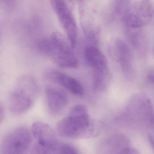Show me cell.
Instances as JSON below:
<instances>
[{"instance_id": "cell-17", "label": "cell", "mask_w": 154, "mask_h": 154, "mask_svg": "<svg viewBox=\"0 0 154 154\" xmlns=\"http://www.w3.org/2000/svg\"><path fill=\"white\" fill-rule=\"evenodd\" d=\"M5 118V111L4 108L3 107L2 104H1L0 107V119H1V123H2L3 121Z\"/></svg>"}, {"instance_id": "cell-2", "label": "cell", "mask_w": 154, "mask_h": 154, "mask_svg": "<svg viewBox=\"0 0 154 154\" xmlns=\"http://www.w3.org/2000/svg\"><path fill=\"white\" fill-rule=\"evenodd\" d=\"M40 88L35 78L29 75L21 76L15 82L8 98L10 111L20 115L28 111L39 97Z\"/></svg>"}, {"instance_id": "cell-8", "label": "cell", "mask_w": 154, "mask_h": 154, "mask_svg": "<svg viewBox=\"0 0 154 154\" xmlns=\"http://www.w3.org/2000/svg\"><path fill=\"white\" fill-rule=\"evenodd\" d=\"M115 51L122 71L129 79L135 77L136 69L132 52L127 45L121 39H118L115 45Z\"/></svg>"}, {"instance_id": "cell-11", "label": "cell", "mask_w": 154, "mask_h": 154, "mask_svg": "<svg viewBox=\"0 0 154 154\" xmlns=\"http://www.w3.org/2000/svg\"><path fill=\"white\" fill-rule=\"evenodd\" d=\"M144 9L142 8H129L124 15V20L126 24L133 28H139L146 21V16Z\"/></svg>"}, {"instance_id": "cell-3", "label": "cell", "mask_w": 154, "mask_h": 154, "mask_svg": "<svg viewBox=\"0 0 154 154\" xmlns=\"http://www.w3.org/2000/svg\"><path fill=\"white\" fill-rule=\"evenodd\" d=\"M31 131L19 126L8 132L2 139L0 154H26L32 141Z\"/></svg>"}, {"instance_id": "cell-14", "label": "cell", "mask_w": 154, "mask_h": 154, "mask_svg": "<svg viewBox=\"0 0 154 154\" xmlns=\"http://www.w3.org/2000/svg\"><path fill=\"white\" fill-rule=\"evenodd\" d=\"M131 0H118L117 4V12L119 14L124 15L129 9Z\"/></svg>"}, {"instance_id": "cell-9", "label": "cell", "mask_w": 154, "mask_h": 154, "mask_svg": "<svg viewBox=\"0 0 154 154\" xmlns=\"http://www.w3.org/2000/svg\"><path fill=\"white\" fill-rule=\"evenodd\" d=\"M46 56L49 57L56 66L61 68L77 69L78 67V61L73 53H66L60 51L56 49L52 43Z\"/></svg>"}, {"instance_id": "cell-15", "label": "cell", "mask_w": 154, "mask_h": 154, "mask_svg": "<svg viewBox=\"0 0 154 154\" xmlns=\"http://www.w3.org/2000/svg\"><path fill=\"white\" fill-rule=\"evenodd\" d=\"M59 154H80L75 146L70 144L62 145L59 149Z\"/></svg>"}, {"instance_id": "cell-5", "label": "cell", "mask_w": 154, "mask_h": 154, "mask_svg": "<svg viewBox=\"0 0 154 154\" xmlns=\"http://www.w3.org/2000/svg\"><path fill=\"white\" fill-rule=\"evenodd\" d=\"M44 77L47 80L63 87L75 96L82 97L84 95L85 90L82 84L69 75L50 69L45 71Z\"/></svg>"}, {"instance_id": "cell-12", "label": "cell", "mask_w": 154, "mask_h": 154, "mask_svg": "<svg viewBox=\"0 0 154 154\" xmlns=\"http://www.w3.org/2000/svg\"><path fill=\"white\" fill-rule=\"evenodd\" d=\"M110 75L108 69L94 71L92 86L97 91H104L110 83Z\"/></svg>"}, {"instance_id": "cell-7", "label": "cell", "mask_w": 154, "mask_h": 154, "mask_svg": "<svg viewBox=\"0 0 154 154\" xmlns=\"http://www.w3.org/2000/svg\"><path fill=\"white\" fill-rule=\"evenodd\" d=\"M31 131L37 144L56 151L58 140L54 131L49 125L43 122L37 121L33 124Z\"/></svg>"}, {"instance_id": "cell-19", "label": "cell", "mask_w": 154, "mask_h": 154, "mask_svg": "<svg viewBox=\"0 0 154 154\" xmlns=\"http://www.w3.org/2000/svg\"><path fill=\"white\" fill-rule=\"evenodd\" d=\"M153 53H154V47H153Z\"/></svg>"}, {"instance_id": "cell-13", "label": "cell", "mask_w": 154, "mask_h": 154, "mask_svg": "<svg viewBox=\"0 0 154 154\" xmlns=\"http://www.w3.org/2000/svg\"><path fill=\"white\" fill-rule=\"evenodd\" d=\"M49 39L53 46L58 50L66 53H73V48L68 39L59 32H53Z\"/></svg>"}, {"instance_id": "cell-6", "label": "cell", "mask_w": 154, "mask_h": 154, "mask_svg": "<svg viewBox=\"0 0 154 154\" xmlns=\"http://www.w3.org/2000/svg\"><path fill=\"white\" fill-rule=\"evenodd\" d=\"M45 95L48 112L52 116L59 115L68 104L67 95L61 90L53 86H46Z\"/></svg>"}, {"instance_id": "cell-10", "label": "cell", "mask_w": 154, "mask_h": 154, "mask_svg": "<svg viewBox=\"0 0 154 154\" xmlns=\"http://www.w3.org/2000/svg\"><path fill=\"white\" fill-rule=\"evenodd\" d=\"M84 54L88 65L93 71L107 69L106 58L97 46H86Z\"/></svg>"}, {"instance_id": "cell-4", "label": "cell", "mask_w": 154, "mask_h": 154, "mask_svg": "<svg viewBox=\"0 0 154 154\" xmlns=\"http://www.w3.org/2000/svg\"><path fill=\"white\" fill-rule=\"evenodd\" d=\"M51 4L61 26L72 48L76 46L78 30L75 18L65 0H50Z\"/></svg>"}, {"instance_id": "cell-18", "label": "cell", "mask_w": 154, "mask_h": 154, "mask_svg": "<svg viewBox=\"0 0 154 154\" xmlns=\"http://www.w3.org/2000/svg\"><path fill=\"white\" fill-rule=\"evenodd\" d=\"M147 79L149 82L154 84V71L150 72V74H148Z\"/></svg>"}, {"instance_id": "cell-16", "label": "cell", "mask_w": 154, "mask_h": 154, "mask_svg": "<svg viewBox=\"0 0 154 154\" xmlns=\"http://www.w3.org/2000/svg\"><path fill=\"white\" fill-rule=\"evenodd\" d=\"M55 152L56 151L43 147L36 143L31 154H55Z\"/></svg>"}, {"instance_id": "cell-1", "label": "cell", "mask_w": 154, "mask_h": 154, "mask_svg": "<svg viewBox=\"0 0 154 154\" xmlns=\"http://www.w3.org/2000/svg\"><path fill=\"white\" fill-rule=\"evenodd\" d=\"M57 131L60 136L71 139H82L96 136L98 134L90 120L85 106L77 105L68 116L58 123Z\"/></svg>"}]
</instances>
